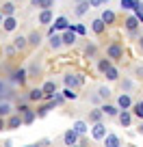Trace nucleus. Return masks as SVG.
Returning <instances> with one entry per match:
<instances>
[{"mask_svg": "<svg viewBox=\"0 0 143 147\" xmlns=\"http://www.w3.org/2000/svg\"><path fill=\"white\" fill-rule=\"evenodd\" d=\"M43 95H46L43 89H33V91H30V100H41Z\"/></svg>", "mask_w": 143, "mask_h": 147, "instance_id": "obj_21", "label": "nucleus"}, {"mask_svg": "<svg viewBox=\"0 0 143 147\" xmlns=\"http://www.w3.org/2000/svg\"><path fill=\"white\" fill-rule=\"evenodd\" d=\"M117 104H119V108H130V97L128 95H119V100H117Z\"/></svg>", "mask_w": 143, "mask_h": 147, "instance_id": "obj_16", "label": "nucleus"}, {"mask_svg": "<svg viewBox=\"0 0 143 147\" xmlns=\"http://www.w3.org/2000/svg\"><path fill=\"white\" fill-rule=\"evenodd\" d=\"M63 95L67 97V100H74V97H76V93L72 91V89H65V91H63Z\"/></svg>", "mask_w": 143, "mask_h": 147, "instance_id": "obj_34", "label": "nucleus"}, {"mask_svg": "<svg viewBox=\"0 0 143 147\" xmlns=\"http://www.w3.org/2000/svg\"><path fill=\"white\" fill-rule=\"evenodd\" d=\"M48 110H50V106H43V108H39L37 115H39V117H43V115H48Z\"/></svg>", "mask_w": 143, "mask_h": 147, "instance_id": "obj_37", "label": "nucleus"}, {"mask_svg": "<svg viewBox=\"0 0 143 147\" xmlns=\"http://www.w3.org/2000/svg\"><path fill=\"white\" fill-rule=\"evenodd\" d=\"M98 93H100V97H104V100H106V97L111 95V89H108V87H100V89H98Z\"/></svg>", "mask_w": 143, "mask_h": 147, "instance_id": "obj_31", "label": "nucleus"}, {"mask_svg": "<svg viewBox=\"0 0 143 147\" xmlns=\"http://www.w3.org/2000/svg\"><path fill=\"white\" fill-rule=\"evenodd\" d=\"M76 32H80V35H85V26H72Z\"/></svg>", "mask_w": 143, "mask_h": 147, "instance_id": "obj_38", "label": "nucleus"}, {"mask_svg": "<svg viewBox=\"0 0 143 147\" xmlns=\"http://www.w3.org/2000/svg\"><path fill=\"white\" fill-rule=\"evenodd\" d=\"M30 2H33L35 7H39V5H41V0H30Z\"/></svg>", "mask_w": 143, "mask_h": 147, "instance_id": "obj_40", "label": "nucleus"}, {"mask_svg": "<svg viewBox=\"0 0 143 147\" xmlns=\"http://www.w3.org/2000/svg\"><path fill=\"white\" fill-rule=\"evenodd\" d=\"M139 134H143V123H141V125H139Z\"/></svg>", "mask_w": 143, "mask_h": 147, "instance_id": "obj_42", "label": "nucleus"}, {"mask_svg": "<svg viewBox=\"0 0 143 147\" xmlns=\"http://www.w3.org/2000/svg\"><path fill=\"white\" fill-rule=\"evenodd\" d=\"M63 141H65V145H76V141H78V132H76L74 128L67 130V132L63 134Z\"/></svg>", "mask_w": 143, "mask_h": 147, "instance_id": "obj_2", "label": "nucleus"}, {"mask_svg": "<svg viewBox=\"0 0 143 147\" xmlns=\"http://www.w3.org/2000/svg\"><path fill=\"white\" fill-rule=\"evenodd\" d=\"M13 11H15V5H13V2H7V5L2 7V13H5V15H13Z\"/></svg>", "mask_w": 143, "mask_h": 147, "instance_id": "obj_24", "label": "nucleus"}, {"mask_svg": "<svg viewBox=\"0 0 143 147\" xmlns=\"http://www.w3.org/2000/svg\"><path fill=\"white\" fill-rule=\"evenodd\" d=\"M139 22H141V20H139L137 15H132V18H128V20H126V28H128V30H134Z\"/></svg>", "mask_w": 143, "mask_h": 147, "instance_id": "obj_14", "label": "nucleus"}, {"mask_svg": "<svg viewBox=\"0 0 143 147\" xmlns=\"http://www.w3.org/2000/svg\"><path fill=\"white\" fill-rule=\"evenodd\" d=\"M35 121V113L33 110H24V123H33Z\"/></svg>", "mask_w": 143, "mask_h": 147, "instance_id": "obj_25", "label": "nucleus"}, {"mask_svg": "<svg viewBox=\"0 0 143 147\" xmlns=\"http://www.w3.org/2000/svg\"><path fill=\"white\" fill-rule=\"evenodd\" d=\"M104 24H106V22H104L102 18H100V20H93V22H91V28L100 35V32H104Z\"/></svg>", "mask_w": 143, "mask_h": 147, "instance_id": "obj_5", "label": "nucleus"}, {"mask_svg": "<svg viewBox=\"0 0 143 147\" xmlns=\"http://www.w3.org/2000/svg\"><path fill=\"white\" fill-rule=\"evenodd\" d=\"M37 71H39V67H37V65H30V74H33V76H35Z\"/></svg>", "mask_w": 143, "mask_h": 147, "instance_id": "obj_39", "label": "nucleus"}, {"mask_svg": "<svg viewBox=\"0 0 143 147\" xmlns=\"http://www.w3.org/2000/svg\"><path fill=\"white\" fill-rule=\"evenodd\" d=\"M134 115H137V117H143V102L134 104Z\"/></svg>", "mask_w": 143, "mask_h": 147, "instance_id": "obj_32", "label": "nucleus"}, {"mask_svg": "<svg viewBox=\"0 0 143 147\" xmlns=\"http://www.w3.org/2000/svg\"><path fill=\"white\" fill-rule=\"evenodd\" d=\"M104 74H106V78H108V80H117V78H119V74H117L115 67H108Z\"/></svg>", "mask_w": 143, "mask_h": 147, "instance_id": "obj_19", "label": "nucleus"}, {"mask_svg": "<svg viewBox=\"0 0 143 147\" xmlns=\"http://www.w3.org/2000/svg\"><path fill=\"white\" fill-rule=\"evenodd\" d=\"M102 110H104V115H108V117H115L117 115V108H115V106H111V104H104V106H102Z\"/></svg>", "mask_w": 143, "mask_h": 147, "instance_id": "obj_17", "label": "nucleus"}, {"mask_svg": "<svg viewBox=\"0 0 143 147\" xmlns=\"http://www.w3.org/2000/svg\"><path fill=\"white\" fill-rule=\"evenodd\" d=\"M54 28H67V20L65 18H56L54 20Z\"/></svg>", "mask_w": 143, "mask_h": 147, "instance_id": "obj_28", "label": "nucleus"}, {"mask_svg": "<svg viewBox=\"0 0 143 147\" xmlns=\"http://www.w3.org/2000/svg\"><path fill=\"white\" fill-rule=\"evenodd\" d=\"M39 22H41V24L52 22V11H50V9H43V11H41V15H39Z\"/></svg>", "mask_w": 143, "mask_h": 147, "instance_id": "obj_10", "label": "nucleus"}, {"mask_svg": "<svg viewBox=\"0 0 143 147\" xmlns=\"http://www.w3.org/2000/svg\"><path fill=\"white\" fill-rule=\"evenodd\" d=\"M50 46L54 48V50H56V48H61V46H63V37H59V35H50Z\"/></svg>", "mask_w": 143, "mask_h": 147, "instance_id": "obj_13", "label": "nucleus"}, {"mask_svg": "<svg viewBox=\"0 0 143 147\" xmlns=\"http://www.w3.org/2000/svg\"><path fill=\"white\" fill-rule=\"evenodd\" d=\"M139 46H141V50H143V37H141V39H139Z\"/></svg>", "mask_w": 143, "mask_h": 147, "instance_id": "obj_41", "label": "nucleus"}, {"mask_svg": "<svg viewBox=\"0 0 143 147\" xmlns=\"http://www.w3.org/2000/svg\"><path fill=\"white\" fill-rule=\"evenodd\" d=\"M13 43H15V48H18V50H22V48L26 46V39H24V37H15Z\"/></svg>", "mask_w": 143, "mask_h": 147, "instance_id": "obj_29", "label": "nucleus"}, {"mask_svg": "<svg viewBox=\"0 0 143 147\" xmlns=\"http://www.w3.org/2000/svg\"><path fill=\"white\" fill-rule=\"evenodd\" d=\"M22 121H24V119H20V117H11V119H9V128H20V125H22Z\"/></svg>", "mask_w": 143, "mask_h": 147, "instance_id": "obj_27", "label": "nucleus"}, {"mask_svg": "<svg viewBox=\"0 0 143 147\" xmlns=\"http://www.w3.org/2000/svg\"><path fill=\"white\" fill-rule=\"evenodd\" d=\"M102 115H104V110H91V115H89V121H93V123H98V121L102 119Z\"/></svg>", "mask_w": 143, "mask_h": 147, "instance_id": "obj_15", "label": "nucleus"}, {"mask_svg": "<svg viewBox=\"0 0 143 147\" xmlns=\"http://www.w3.org/2000/svg\"><path fill=\"white\" fill-rule=\"evenodd\" d=\"M130 121H132V115L126 113V108H124V113H119V123L121 125H130Z\"/></svg>", "mask_w": 143, "mask_h": 147, "instance_id": "obj_12", "label": "nucleus"}, {"mask_svg": "<svg viewBox=\"0 0 143 147\" xmlns=\"http://www.w3.org/2000/svg\"><path fill=\"white\" fill-rule=\"evenodd\" d=\"M98 67H100V71H106V69L111 67V61H108V59H104V61H100V63H98Z\"/></svg>", "mask_w": 143, "mask_h": 147, "instance_id": "obj_30", "label": "nucleus"}, {"mask_svg": "<svg viewBox=\"0 0 143 147\" xmlns=\"http://www.w3.org/2000/svg\"><path fill=\"white\" fill-rule=\"evenodd\" d=\"M108 56L111 59H121V48L119 46H108Z\"/></svg>", "mask_w": 143, "mask_h": 147, "instance_id": "obj_9", "label": "nucleus"}, {"mask_svg": "<svg viewBox=\"0 0 143 147\" xmlns=\"http://www.w3.org/2000/svg\"><path fill=\"white\" fill-rule=\"evenodd\" d=\"M91 134H93V138H96V141H104V136H106V128L100 123V121H98V123L93 125Z\"/></svg>", "mask_w": 143, "mask_h": 147, "instance_id": "obj_1", "label": "nucleus"}, {"mask_svg": "<svg viewBox=\"0 0 143 147\" xmlns=\"http://www.w3.org/2000/svg\"><path fill=\"white\" fill-rule=\"evenodd\" d=\"M39 41H41V37H39L37 32H33V35L28 37V43H30V46H39Z\"/></svg>", "mask_w": 143, "mask_h": 147, "instance_id": "obj_26", "label": "nucleus"}, {"mask_svg": "<svg viewBox=\"0 0 143 147\" xmlns=\"http://www.w3.org/2000/svg\"><path fill=\"white\" fill-rule=\"evenodd\" d=\"M2 24H5V30H15V26H18V22H15L13 15H7Z\"/></svg>", "mask_w": 143, "mask_h": 147, "instance_id": "obj_3", "label": "nucleus"}, {"mask_svg": "<svg viewBox=\"0 0 143 147\" xmlns=\"http://www.w3.org/2000/svg\"><path fill=\"white\" fill-rule=\"evenodd\" d=\"M13 80H15V82H20V84H22L24 80H26V71H24V69H20V71H15Z\"/></svg>", "mask_w": 143, "mask_h": 147, "instance_id": "obj_22", "label": "nucleus"}, {"mask_svg": "<svg viewBox=\"0 0 143 147\" xmlns=\"http://www.w3.org/2000/svg\"><path fill=\"white\" fill-rule=\"evenodd\" d=\"M72 128H74L78 134H85V132H87V123H85V121H76V123L72 125Z\"/></svg>", "mask_w": 143, "mask_h": 147, "instance_id": "obj_18", "label": "nucleus"}, {"mask_svg": "<svg viewBox=\"0 0 143 147\" xmlns=\"http://www.w3.org/2000/svg\"><path fill=\"white\" fill-rule=\"evenodd\" d=\"M80 82H83V80L76 78V76H72V74H69V76H65V84H67V87H78Z\"/></svg>", "mask_w": 143, "mask_h": 147, "instance_id": "obj_11", "label": "nucleus"}, {"mask_svg": "<svg viewBox=\"0 0 143 147\" xmlns=\"http://www.w3.org/2000/svg\"><path fill=\"white\" fill-rule=\"evenodd\" d=\"M104 143H106L108 147H117V145H119V138H117L115 134H106V136H104Z\"/></svg>", "mask_w": 143, "mask_h": 147, "instance_id": "obj_8", "label": "nucleus"}, {"mask_svg": "<svg viewBox=\"0 0 143 147\" xmlns=\"http://www.w3.org/2000/svg\"><path fill=\"white\" fill-rule=\"evenodd\" d=\"M9 110H11V106L7 104V102H5V104H0V115H7Z\"/></svg>", "mask_w": 143, "mask_h": 147, "instance_id": "obj_33", "label": "nucleus"}, {"mask_svg": "<svg viewBox=\"0 0 143 147\" xmlns=\"http://www.w3.org/2000/svg\"><path fill=\"white\" fill-rule=\"evenodd\" d=\"M89 7H91V2H89V0H83V2L76 7V15H85L89 11Z\"/></svg>", "mask_w": 143, "mask_h": 147, "instance_id": "obj_4", "label": "nucleus"}, {"mask_svg": "<svg viewBox=\"0 0 143 147\" xmlns=\"http://www.w3.org/2000/svg\"><path fill=\"white\" fill-rule=\"evenodd\" d=\"M121 9H137V0H121Z\"/></svg>", "mask_w": 143, "mask_h": 147, "instance_id": "obj_23", "label": "nucleus"}, {"mask_svg": "<svg viewBox=\"0 0 143 147\" xmlns=\"http://www.w3.org/2000/svg\"><path fill=\"white\" fill-rule=\"evenodd\" d=\"M43 93H46V97H54V93H56L54 82H46L43 84Z\"/></svg>", "mask_w": 143, "mask_h": 147, "instance_id": "obj_7", "label": "nucleus"}, {"mask_svg": "<svg viewBox=\"0 0 143 147\" xmlns=\"http://www.w3.org/2000/svg\"><path fill=\"white\" fill-rule=\"evenodd\" d=\"M76 41V35H74V28H69L67 32L63 35V43H67V46H72V43Z\"/></svg>", "mask_w": 143, "mask_h": 147, "instance_id": "obj_6", "label": "nucleus"}, {"mask_svg": "<svg viewBox=\"0 0 143 147\" xmlns=\"http://www.w3.org/2000/svg\"><path fill=\"white\" fill-rule=\"evenodd\" d=\"M91 2V7H100V5H104V2H108V0H89Z\"/></svg>", "mask_w": 143, "mask_h": 147, "instance_id": "obj_36", "label": "nucleus"}, {"mask_svg": "<svg viewBox=\"0 0 143 147\" xmlns=\"http://www.w3.org/2000/svg\"><path fill=\"white\" fill-rule=\"evenodd\" d=\"M52 5H54V0H41V5H39V7H43V9H50Z\"/></svg>", "mask_w": 143, "mask_h": 147, "instance_id": "obj_35", "label": "nucleus"}, {"mask_svg": "<svg viewBox=\"0 0 143 147\" xmlns=\"http://www.w3.org/2000/svg\"><path fill=\"white\" fill-rule=\"evenodd\" d=\"M102 20H104L106 24H113L115 22V13H113V11H104V13H102Z\"/></svg>", "mask_w": 143, "mask_h": 147, "instance_id": "obj_20", "label": "nucleus"}]
</instances>
